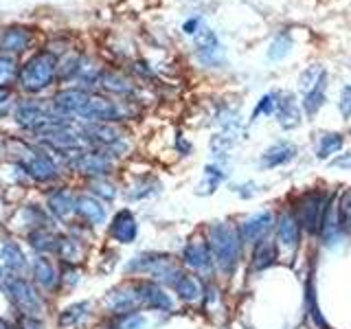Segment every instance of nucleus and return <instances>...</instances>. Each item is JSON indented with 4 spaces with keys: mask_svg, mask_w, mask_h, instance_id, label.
<instances>
[{
    "mask_svg": "<svg viewBox=\"0 0 351 329\" xmlns=\"http://www.w3.org/2000/svg\"><path fill=\"white\" fill-rule=\"evenodd\" d=\"M204 235L213 252L217 277L230 281L237 274L241 261L246 257V246L239 237L237 222H230V219H213V222L206 224Z\"/></svg>",
    "mask_w": 351,
    "mask_h": 329,
    "instance_id": "obj_1",
    "label": "nucleus"
},
{
    "mask_svg": "<svg viewBox=\"0 0 351 329\" xmlns=\"http://www.w3.org/2000/svg\"><path fill=\"white\" fill-rule=\"evenodd\" d=\"M182 270L178 255L162 250H143L138 255L130 257L123 266L125 279H152L162 285H171V281L178 277Z\"/></svg>",
    "mask_w": 351,
    "mask_h": 329,
    "instance_id": "obj_2",
    "label": "nucleus"
},
{
    "mask_svg": "<svg viewBox=\"0 0 351 329\" xmlns=\"http://www.w3.org/2000/svg\"><path fill=\"white\" fill-rule=\"evenodd\" d=\"M0 292L7 296V301L18 314L44 318L49 312V296L44 294L27 274L9 272L3 285H0Z\"/></svg>",
    "mask_w": 351,
    "mask_h": 329,
    "instance_id": "obj_3",
    "label": "nucleus"
},
{
    "mask_svg": "<svg viewBox=\"0 0 351 329\" xmlns=\"http://www.w3.org/2000/svg\"><path fill=\"white\" fill-rule=\"evenodd\" d=\"M16 167L29 182L38 184H55L62 178L64 164L62 160L44 147H33L27 143H20V151L16 156Z\"/></svg>",
    "mask_w": 351,
    "mask_h": 329,
    "instance_id": "obj_4",
    "label": "nucleus"
},
{
    "mask_svg": "<svg viewBox=\"0 0 351 329\" xmlns=\"http://www.w3.org/2000/svg\"><path fill=\"white\" fill-rule=\"evenodd\" d=\"M334 195H336V191H327V189H321V186H314V189H307V191L299 193L290 202L307 239H318L323 219L327 215V208L332 204Z\"/></svg>",
    "mask_w": 351,
    "mask_h": 329,
    "instance_id": "obj_5",
    "label": "nucleus"
},
{
    "mask_svg": "<svg viewBox=\"0 0 351 329\" xmlns=\"http://www.w3.org/2000/svg\"><path fill=\"white\" fill-rule=\"evenodd\" d=\"M58 71H60L58 58L51 51H40L20 69L18 84L27 95H38L53 84Z\"/></svg>",
    "mask_w": 351,
    "mask_h": 329,
    "instance_id": "obj_6",
    "label": "nucleus"
},
{
    "mask_svg": "<svg viewBox=\"0 0 351 329\" xmlns=\"http://www.w3.org/2000/svg\"><path fill=\"white\" fill-rule=\"evenodd\" d=\"M62 164L69 171L84 175L86 180H97V178H110V175H112V171L117 169V158L110 156L108 151L84 147V149L73 151L71 156H66Z\"/></svg>",
    "mask_w": 351,
    "mask_h": 329,
    "instance_id": "obj_7",
    "label": "nucleus"
},
{
    "mask_svg": "<svg viewBox=\"0 0 351 329\" xmlns=\"http://www.w3.org/2000/svg\"><path fill=\"white\" fill-rule=\"evenodd\" d=\"M77 130H80V136L88 147L108 151L114 158L123 156L128 151V138L117 127V123H86V121H80Z\"/></svg>",
    "mask_w": 351,
    "mask_h": 329,
    "instance_id": "obj_8",
    "label": "nucleus"
},
{
    "mask_svg": "<svg viewBox=\"0 0 351 329\" xmlns=\"http://www.w3.org/2000/svg\"><path fill=\"white\" fill-rule=\"evenodd\" d=\"M178 261L184 270L197 274V277H202L204 281L217 279L213 252H211V246H208V241H206L204 230L200 235H193L184 241L180 252H178Z\"/></svg>",
    "mask_w": 351,
    "mask_h": 329,
    "instance_id": "obj_9",
    "label": "nucleus"
},
{
    "mask_svg": "<svg viewBox=\"0 0 351 329\" xmlns=\"http://www.w3.org/2000/svg\"><path fill=\"white\" fill-rule=\"evenodd\" d=\"M274 241L281 250V259H296L299 250L303 246L305 233L299 224V217H296L294 208L288 204L277 211V222H274V233H272Z\"/></svg>",
    "mask_w": 351,
    "mask_h": 329,
    "instance_id": "obj_10",
    "label": "nucleus"
},
{
    "mask_svg": "<svg viewBox=\"0 0 351 329\" xmlns=\"http://www.w3.org/2000/svg\"><path fill=\"white\" fill-rule=\"evenodd\" d=\"M101 310L106 316H121L130 312H143L136 279H125L110 288L101 299Z\"/></svg>",
    "mask_w": 351,
    "mask_h": 329,
    "instance_id": "obj_11",
    "label": "nucleus"
},
{
    "mask_svg": "<svg viewBox=\"0 0 351 329\" xmlns=\"http://www.w3.org/2000/svg\"><path fill=\"white\" fill-rule=\"evenodd\" d=\"M274 222H277V213L270 211V208H259V211L237 219V230H239L241 241H244V246H246V252L255 244H259L261 239L272 237Z\"/></svg>",
    "mask_w": 351,
    "mask_h": 329,
    "instance_id": "obj_12",
    "label": "nucleus"
},
{
    "mask_svg": "<svg viewBox=\"0 0 351 329\" xmlns=\"http://www.w3.org/2000/svg\"><path fill=\"white\" fill-rule=\"evenodd\" d=\"M128 110L121 106L119 101L104 95H88V101L80 112V121L86 123H119V121H125Z\"/></svg>",
    "mask_w": 351,
    "mask_h": 329,
    "instance_id": "obj_13",
    "label": "nucleus"
},
{
    "mask_svg": "<svg viewBox=\"0 0 351 329\" xmlns=\"http://www.w3.org/2000/svg\"><path fill=\"white\" fill-rule=\"evenodd\" d=\"M29 277L47 296H55L62 292V266H60V261L51 255L33 257Z\"/></svg>",
    "mask_w": 351,
    "mask_h": 329,
    "instance_id": "obj_14",
    "label": "nucleus"
},
{
    "mask_svg": "<svg viewBox=\"0 0 351 329\" xmlns=\"http://www.w3.org/2000/svg\"><path fill=\"white\" fill-rule=\"evenodd\" d=\"M136 288L141 296V307L143 312H154V314H171L176 310V296L167 285L152 279H136Z\"/></svg>",
    "mask_w": 351,
    "mask_h": 329,
    "instance_id": "obj_15",
    "label": "nucleus"
},
{
    "mask_svg": "<svg viewBox=\"0 0 351 329\" xmlns=\"http://www.w3.org/2000/svg\"><path fill=\"white\" fill-rule=\"evenodd\" d=\"M349 233H351V230L347 226V219L343 215V208H340L338 193H336L332 204H329V208H327V215L323 219L321 233H318V244H321L323 248H327V250H332L338 244H343Z\"/></svg>",
    "mask_w": 351,
    "mask_h": 329,
    "instance_id": "obj_16",
    "label": "nucleus"
},
{
    "mask_svg": "<svg viewBox=\"0 0 351 329\" xmlns=\"http://www.w3.org/2000/svg\"><path fill=\"white\" fill-rule=\"evenodd\" d=\"M106 235L110 241H114L117 246H130L138 239V219L134 211L128 206L119 208L112 213V217L108 219Z\"/></svg>",
    "mask_w": 351,
    "mask_h": 329,
    "instance_id": "obj_17",
    "label": "nucleus"
},
{
    "mask_svg": "<svg viewBox=\"0 0 351 329\" xmlns=\"http://www.w3.org/2000/svg\"><path fill=\"white\" fill-rule=\"evenodd\" d=\"M44 206L51 213L55 222H62L64 226L75 219V206H77V191L71 186H51V191L44 195Z\"/></svg>",
    "mask_w": 351,
    "mask_h": 329,
    "instance_id": "obj_18",
    "label": "nucleus"
},
{
    "mask_svg": "<svg viewBox=\"0 0 351 329\" xmlns=\"http://www.w3.org/2000/svg\"><path fill=\"white\" fill-rule=\"evenodd\" d=\"M204 288H206V281L197 274L189 272V270H180L178 277H176L169 285L171 294L176 296V301L182 303V305H202L204 299Z\"/></svg>",
    "mask_w": 351,
    "mask_h": 329,
    "instance_id": "obj_19",
    "label": "nucleus"
},
{
    "mask_svg": "<svg viewBox=\"0 0 351 329\" xmlns=\"http://www.w3.org/2000/svg\"><path fill=\"white\" fill-rule=\"evenodd\" d=\"M193 44H195V58L206 69H215L224 62V49L219 44V38L215 36L213 29L202 27L200 31L193 36Z\"/></svg>",
    "mask_w": 351,
    "mask_h": 329,
    "instance_id": "obj_20",
    "label": "nucleus"
},
{
    "mask_svg": "<svg viewBox=\"0 0 351 329\" xmlns=\"http://www.w3.org/2000/svg\"><path fill=\"white\" fill-rule=\"evenodd\" d=\"M75 219L90 228H99L108 224V204L101 202L93 193L82 191L77 193V206H75Z\"/></svg>",
    "mask_w": 351,
    "mask_h": 329,
    "instance_id": "obj_21",
    "label": "nucleus"
},
{
    "mask_svg": "<svg viewBox=\"0 0 351 329\" xmlns=\"http://www.w3.org/2000/svg\"><path fill=\"white\" fill-rule=\"evenodd\" d=\"M241 138H244V123H241V119L237 117L217 127V132L211 136V141H208V147H211L213 156L222 160L224 156H228V151H233L237 147V143Z\"/></svg>",
    "mask_w": 351,
    "mask_h": 329,
    "instance_id": "obj_22",
    "label": "nucleus"
},
{
    "mask_svg": "<svg viewBox=\"0 0 351 329\" xmlns=\"http://www.w3.org/2000/svg\"><path fill=\"white\" fill-rule=\"evenodd\" d=\"M88 255V241L77 237L69 230H60L58 235V246H55V259L66 266H82Z\"/></svg>",
    "mask_w": 351,
    "mask_h": 329,
    "instance_id": "obj_23",
    "label": "nucleus"
},
{
    "mask_svg": "<svg viewBox=\"0 0 351 329\" xmlns=\"http://www.w3.org/2000/svg\"><path fill=\"white\" fill-rule=\"evenodd\" d=\"M281 261V250L277 246L274 237L261 239L248 250V272L250 274H261L270 268H274Z\"/></svg>",
    "mask_w": 351,
    "mask_h": 329,
    "instance_id": "obj_24",
    "label": "nucleus"
},
{
    "mask_svg": "<svg viewBox=\"0 0 351 329\" xmlns=\"http://www.w3.org/2000/svg\"><path fill=\"white\" fill-rule=\"evenodd\" d=\"M299 156V147L294 145L292 141H277L272 143L270 147H266L259 156V169L261 171H272V169H281L288 167L292 160Z\"/></svg>",
    "mask_w": 351,
    "mask_h": 329,
    "instance_id": "obj_25",
    "label": "nucleus"
},
{
    "mask_svg": "<svg viewBox=\"0 0 351 329\" xmlns=\"http://www.w3.org/2000/svg\"><path fill=\"white\" fill-rule=\"evenodd\" d=\"M274 119H277V125L285 132L296 130L301 125L303 108H301V101H296L294 93L279 90V101H277V112H274Z\"/></svg>",
    "mask_w": 351,
    "mask_h": 329,
    "instance_id": "obj_26",
    "label": "nucleus"
},
{
    "mask_svg": "<svg viewBox=\"0 0 351 329\" xmlns=\"http://www.w3.org/2000/svg\"><path fill=\"white\" fill-rule=\"evenodd\" d=\"M0 266L14 274H27L31 268V259L27 257L25 248L16 239L0 241Z\"/></svg>",
    "mask_w": 351,
    "mask_h": 329,
    "instance_id": "obj_27",
    "label": "nucleus"
},
{
    "mask_svg": "<svg viewBox=\"0 0 351 329\" xmlns=\"http://www.w3.org/2000/svg\"><path fill=\"white\" fill-rule=\"evenodd\" d=\"M95 305L93 301H75L66 305L58 314V327L60 329H80L90 321Z\"/></svg>",
    "mask_w": 351,
    "mask_h": 329,
    "instance_id": "obj_28",
    "label": "nucleus"
},
{
    "mask_svg": "<svg viewBox=\"0 0 351 329\" xmlns=\"http://www.w3.org/2000/svg\"><path fill=\"white\" fill-rule=\"evenodd\" d=\"M345 147V136L340 132H318L316 134V145H314V156L321 162H329L338 156V151Z\"/></svg>",
    "mask_w": 351,
    "mask_h": 329,
    "instance_id": "obj_29",
    "label": "nucleus"
},
{
    "mask_svg": "<svg viewBox=\"0 0 351 329\" xmlns=\"http://www.w3.org/2000/svg\"><path fill=\"white\" fill-rule=\"evenodd\" d=\"M162 191V184L156 175H141L125 189V200L128 202H143L149 197H156Z\"/></svg>",
    "mask_w": 351,
    "mask_h": 329,
    "instance_id": "obj_30",
    "label": "nucleus"
},
{
    "mask_svg": "<svg viewBox=\"0 0 351 329\" xmlns=\"http://www.w3.org/2000/svg\"><path fill=\"white\" fill-rule=\"evenodd\" d=\"M224 180H226V171L222 169V164H219V162L204 164L202 180L197 182V186H195V195H200V197L213 195L219 189V186L224 184Z\"/></svg>",
    "mask_w": 351,
    "mask_h": 329,
    "instance_id": "obj_31",
    "label": "nucleus"
},
{
    "mask_svg": "<svg viewBox=\"0 0 351 329\" xmlns=\"http://www.w3.org/2000/svg\"><path fill=\"white\" fill-rule=\"evenodd\" d=\"M58 228H38L31 230V233L25 235L27 244L36 250V255H55V246H58Z\"/></svg>",
    "mask_w": 351,
    "mask_h": 329,
    "instance_id": "obj_32",
    "label": "nucleus"
},
{
    "mask_svg": "<svg viewBox=\"0 0 351 329\" xmlns=\"http://www.w3.org/2000/svg\"><path fill=\"white\" fill-rule=\"evenodd\" d=\"M29 44H31V33L27 29L11 27L0 33V51L20 53V51H25Z\"/></svg>",
    "mask_w": 351,
    "mask_h": 329,
    "instance_id": "obj_33",
    "label": "nucleus"
},
{
    "mask_svg": "<svg viewBox=\"0 0 351 329\" xmlns=\"http://www.w3.org/2000/svg\"><path fill=\"white\" fill-rule=\"evenodd\" d=\"M149 318L145 312H130L121 316H108L104 329H147Z\"/></svg>",
    "mask_w": 351,
    "mask_h": 329,
    "instance_id": "obj_34",
    "label": "nucleus"
},
{
    "mask_svg": "<svg viewBox=\"0 0 351 329\" xmlns=\"http://www.w3.org/2000/svg\"><path fill=\"white\" fill-rule=\"evenodd\" d=\"M325 99H327V77L314 88L312 93L303 95V99H301L303 114H305L307 119H314L318 112H321V108L325 106Z\"/></svg>",
    "mask_w": 351,
    "mask_h": 329,
    "instance_id": "obj_35",
    "label": "nucleus"
},
{
    "mask_svg": "<svg viewBox=\"0 0 351 329\" xmlns=\"http://www.w3.org/2000/svg\"><path fill=\"white\" fill-rule=\"evenodd\" d=\"M99 86L104 88L106 93L117 95V97H132L136 93V88L132 86L125 77H121L117 73H101V80H99Z\"/></svg>",
    "mask_w": 351,
    "mask_h": 329,
    "instance_id": "obj_36",
    "label": "nucleus"
},
{
    "mask_svg": "<svg viewBox=\"0 0 351 329\" xmlns=\"http://www.w3.org/2000/svg\"><path fill=\"white\" fill-rule=\"evenodd\" d=\"M86 191L88 193H93L95 197H99L101 202H106V204H112L117 197H119V193H121V189L119 186L110 180V178H97V180H88L86 182Z\"/></svg>",
    "mask_w": 351,
    "mask_h": 329,
    "instance_id": "obj_37",
    "label": "nucleus"
},
{
    "mask_svg": "<svg viewBox=\"0 0 351 329\" xmlns=\"http://www.w3.org/2000/svg\"><path fill=\"white\" fill-rule=\"evenodd\" d=\"M305 312H307V318L312 321V325L316 329H327L325 321H323V314L318 310V301H316V285H314V279H310L305 283Z\"/></svg>",
    "mask_w": 351,
    "mask_h": 329,
    "instance_id": "obj_38",
    "label": "nucleus"
},
{
    "mask_svg": "<svg viewBox=\"0 0 351 329\" xmlns=\"http://www.w3.org/2000/svg\"><path fill=\"white\" fill-rule=\"evenodd\" d=\"M325 77H327V71L323 69L321 64L307 66V69L299 75V93H301V97L307 95V93H312L314 88L325 80Z\"/></svg>",
    "mask_w": 351,
    "mask_h": 329,
    "instance_id": "obj_39",
    "label": "nucleus"
},
{
    "mask_svg": "<svg viewBox=\"0 0 351 329\" xmlns=\"http://www.w3.org/2000/svg\"><path fill=\"white\" fill-rule=\"evenodd\" d=\"M277 101H279V90H270L266 95H261L255 110H252L250 121H257L259 117H266V119L274 117V112H277Z\"/></svg>",
    "mask_w": 351,
    "mask_h": 329,
    "instance_id": "obj_40",
    "label": "nucleus"
},
{
    "mask_svg": "<svg viewBox=\"0 0 351 329\" xmlns=\"http://www.w3.org/2000/svg\"><path fill=\"white\" fill-rule=\"evenodd\" d=\"M292 51V38L288 36V33H281V36H277L268 47V60L270 62H281L285 55H290Z\"/></svg>",
    "mask_w": 351,
    "mask_h": 329,
    "instance_id": "obj_41",
    "label": "nucleus"
},
{
    "mask_svg": "<svg viewBox=\"0 0 351 329\" xmlns=\"http://www.w3.org/2000/svg\"><path fill=\"white\" fill-rule=\"evenodd\" d=\"M14 329H49L44 318L40 316H27V314H18L14 312Z\"/></svg>",
    "mask_w": 351,
    "mask_h": 329,
    "instance_id": "obj_42",
    "label": "nucleus"
},
{
    "mask_svg": "<svg viewBox=\"0 0 351 329\" xmlns=\"http://www.w3.org/2000/svg\"><path fill=\"white\" fill-rule=\"evenodd\" d=\"M16 60L9 58V55H0V86H7L16 77Z\"/></svg>",
    "mask_w": 351,
    "mask_h": 329,
    "instance_id": "obj_43",
    "label": "nucleus"
},
{
    "mask_svg": "<svg viewBox=\"0 0 351 329\" xmlns=\"http://www.w3.org/2000/svg\"><path fill=\"white\" fill-rule=\"evenodd\" d=\"M62 266V290H73L77 283H80V266H66V263H60Z\"/></svg>",
    "mask_w": 351,
    "mask_h": 329,
    "instance_id": "obj_44",
    "label": "nucleus"
},
{
    "mask_svg": "<svg viewBox=\"0 0 351 329\" xmlns=\"http://www.w3.org/2000/svg\"><path fill=\"white\" fill-rule=\"evenodd\" d=\"M338 112L345 121H351V84L343 86V90H340V97H338Z\"/></svg>",
    "mask_w": 351,
    "mask_h": 329,
    "instance_id": "obj_45",
    "label": "nucleus"
},
{
    "mask_svg": "<svg viewBox=\"0 0 351 329\" xmlns=\"http://www.w3.org/2000/svg\"><path fill=\"white\" fill-rule=\"evenodd\" d=\"M230 191H235V193L241 197V200H250V197H255V195L259 193L257 184H255V182H250V180L239 182V184H230Z\"/></svg>",
    "mask_w": 351,
    "mask_h": 329,
    "instance_id": "obj_46",
    "label": "nucleus"
},
{
    "mask_svg": "<svg viewBox=\"0 0 351 329\" xmlns=\"http://www.w3.org/2000/svg\"><path fill=\"white\" fill-rule=\"evenodd\" d=\"M338 202H340V208H343V215L347 219V226L351 230V189L338 193Z\"/></svg>",
    "mask_w": 351,
    "mask_h": 329,
    "instance_id": "obj_47",
    "label": "nucleus"
},
{
    "mask_svg": "<svg viewBox=\"0 0 351 329\" xmlns=\"http://www.w3.org/2000/svg\"><path fill=\"white\" fill-rule=\"evenodd\" d=\"M329 167H338V169H351V151L338 154L336 158L329 160Z\"/></svg>",
    "mask_w": 351,
    "mask_h": 329,
    "instance_id": "obj_48",
    "label": "nucleus"
},
{
    "mask_svg": "<svg viewBox=\"0 0 351 329\" xmlns=\"http://www.w3.org/2000/svg\"><path fill=\"white\" fill-rule=\"evenodd\" d=\"M204 25H202V18H191V20H186L184 25H182V29H184V33L186 36H195L197 31H200Z\"/></svg>",
    "mask_w": 351,
    "mask_h": 329,
    "instance_id": "obj_49",
    "label": "nucleus"
},
{
    "mask_svg": "<svg viewBox=\"0 0 351 329\" xmlns=\"http://www.w3.org/2000/svg\"><path fill=\"white\" fill-rule=\"evenodd\" d=\"M176 149H178L182 156H189V154H191V143L186 141L182 134H178V136H176Z\"/></svg>",
    "mask_w": 351,
    "mask_h": 329,
    "instance_id": "obj_50",
    "label": "nucleus"
},
{
    "mask_svg": "<svg viewBox=\"0 0 351 329\" xmlns=\"http://www.w3.org/2000/svg\"><path fill=\"white\" fill-rule=\"evenodd\" d=\"M9 88L7 86H0V106H3V103H7L9 101Z\"/></svg>",
    "mask_w": 351,
    "mask_h": 329,
    "instance_id": "obj_51",
    "label": "nucleus"
},
{
    "mask_svg": "<svg viewBox=\"0 0 351 329\" xmlns=\"http://www.w3.org/2000/svg\"><path fill=\"white\" fill-rule=\"evenodd\" d=\"M0 329H14V323H9V321H5L3 316H0Z\"/></svg>",
    "mask_w": 351,
    "mask_h": 329,
    "instance_id": "obj_52",
    "label": "nucleus"
},
{
    "mask_svg": "<svg viewBox=\"0 0 351 329\" xmlns=\"http://www.w3.org/2000/svg\"><path fill=\"white\" fill-rule=\"evenodd\" d=\"M349 136H351V130H349Z\"/></svg>",
    "mask_w": 351,
    "mask_h": 329,
    "instance_id": "obj_53",
    "label": "nucleus"
}]
</instances>
